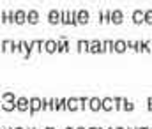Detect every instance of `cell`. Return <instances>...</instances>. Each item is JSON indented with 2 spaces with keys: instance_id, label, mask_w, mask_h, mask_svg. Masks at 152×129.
Returning a JSON list of instances; mask_svg holds the SVG:
<instances>
[{
  "instance_id": "12",
  "label": "cell",
  "mask_w": 152,
  "mask_h": 129,
  "mask_svg": "<svg viewBox=\"0 0 152 129\" xmlns=\"http://www.w3.org/2000/svg\"><path fill=\"white\" fill-rule=\"evenodd\" d=\"M90 53H104V50H103V41L92 39V41H90Z\"/></svg>"
},
{
  "instance_id": "29",
  "label": "cell",
  "mask_w": 152,
  "mask_h": 129,
  "mask_svg": "<svg viewBox=\"0 0 152 129\" xmlns=\"http://www.w3.org/2000/svg\"><path fill=\"white\" fill-rule=\"evenodd\" d=\"M145 23L147 25H152V9H147L145 11Z\"/></svg>"
},
{
  "instance_id": "28",
  "label": "cell",
  "mask_w": 152,
  "mask_h": 129,
  "mask_svg": "<svg viewBox=\"0 0 152 129\" xmlns=\"http://www.w3.org/2000/svg\"><path fill=\"white\" fill-rule=\"evenodd\" d=\"M42 110H51V99L42 97Z\"/></svg>"
},
{
  "instance_id": "48",
  "label": "cell",
  "mask_w": 152,
  "mask_h": 129,
  "mask_svg": "<svg viewBox=\"0 0 152 129\" xmlns=\"http://www.w3.org/2000/svg\"><path fill=\"white\" fill-rule=\"evenodd\" d=\"M101 129H104V128H101Z\"/></svg>"
},
{
  "instance_id": "6",
  "label": "cell",
  "mask_w": 152,
  "mask_h": 129,
  "mask_svg": "<svg viewBox=\"0 0 152 129\" xmlns=\"http://www.w3.org/2000/svg\"><path fill=\"white\" fill-rule=\"evenodd\" d=\"M129 48H127V41L124 39H117L113 43V53H126Z\"/></svg>"
},
{
  "instance_id": "42",
  "label": "cell",
  "mask_w": 152,
  "mask_h": 129,
  "mask_svg": "<svg viewBox=\"0 0 152 129\" xmlns=\"http://www.w3.org/2000/svg\"><path fill=\"white\" fill-rule=\"evenodd\" d=\"M64 129H76V128H64Z\"/></svg>"
},
{
  "instance_id": "19",
  "label": "cell",
  "mask_w": 152,
  "mask_h": 129,
  "mask_svg": "<svg viewBox=\"0 0 152 129\" xmlns=\"http://www.w3.org/2000/svg\"><path fill=\"white\" fill-rule=\"evenodd\" d=\"M9 51H11V53H20V41L9 39Z\"/></svg>"
},
{
  "instance_id": "43",
  "label": "cell",
  "mask_w": 152,
  "mask_h": 129,
  "mask_svg": "<svg viewBox=\"0 0 152 129\" xmlns=\"http://www.w3.org/2000/svg\"><path fill=\"white\" fill-rule=\"evenodd\" d=\"M151 51H152V41H151Z\"/></svg>"
},
{
  "instance_id": "4",
  "label": "cell",
  "mask_w": 152,
  "mask_h": 129,
  "mask_svg": "<svg viewBox=\"0 0 152 129\" xmlns=\"http://www.w3.org/2000/svg\"><path fill=\"white\" fill-rule=\"evenodd\" d=\"M16 110L18 112H28L30 110V97H18L16 99Z\"/></svg>"
},
{
  "instance_id": "47",
  "label": "cell",
  "mask_w": 152,
  "mask_h": 129,
  "mask_svg": "<svg viewBox=\"0 0 152 129\" xmlns=\"http://www.w3.org/2000/svg\"><path fill=\"white\" fill-rule=\"evenodd\" d=\"M27 129H34V128H27Z\"/></svg>"
},
{
  "instance_id": "30",
  "label": "cell",
  "mask_w": 152,
  "mask_h": 129,
  "mask_svg": "<svg viewBox=\"0 0 152 129\" xmlns=\"http://www.w3.org/2000/svg\"><path fill=\"white\" fill-rule=\"evenodd\" d=\"M58 110H67V99H64V97L58 99Z\"/></svg>"
},
{
  "instance_id": "31",
  "label": "cell",
  "mask_w": 152,
  "mask_h": 129,
  "mask_svg": "<svg viewBox=\"0 0 152 129\" xmlns=\"http://www.w3.org/2000/svg\"><path fill=\"white\" fill-rule=\"evenodd\" d=\"M0 50H2V53H5V51L9 50V39H2V44H0Z\"/></svg>"
},
{
  "instance_id": "32",
  "label": "cell",
  "mask_w": 152,
  "mask_h": 129,
  "mask_svg": "<svg viewBox=\"0 0 152 129\" xmlns=\"http://www.w3.org/2000/svg\"><path fill=\"white\" fill-rule=\"evenodd\" d=\"M58 99H60V97H51V110H53V112L58 110Z\"/></svg>"
},
{
  "instance_id": "5",
  "label": "cell",
  "mask_w": 152,
  "mask_h": 129,
  "mask_svg": "<svg viewBox=\"0 0 152 129\" xmlns=\"http://www.w3.org/2000/svg\"><path fill=\"white\" fill-rule=\"evenodd\" d=\"M131 20H133L134 25H143V23H145V11H142V9H134L133 14H131Z\"/></svg>"
},
{
  "instance_id": "7",
  "label": "cell",
  "mask_w": 152,
  "mask_h": 129,
  "mask_svg": "<svg viewBox=\"0 0 152 129\" xmlns=\"http://www.w3.org/2000/svg\"><path fill=\"white\" fill-rule=\"evenodd\" d=\"M76 51H80V53H90V41H87V39H78V43H76Z\"/></svg>"
},
{
  "instance_id": "27",
  "label": "cell",
  "mask_w": 152,
  "mask_h": 129,
  "mask_svg": "<svg viewBox=\"0 0 152 129\" xmlns=\"http://www.w3.org/2000/svg\"><path fill=\"white\" fill-rule=\"evenodd\" d=\"M124 112H133L134 110V104H133V101L131 99H126V103H124V108H122Z\"/></svg>"
},
{
  "instance_id": "35",
  "label": "cell",
  "mask_w": 152,
  "mask_h": 129,
  "mask_svg": "<svg viewBox=\"0 0 152 129\" xmlns=\"http://www.w3.org/2000/svg\"><path fill=\"white\" fill-rule=\"evenodd\" d=\"M134 44H136V41H127V48L129 50H134Z\"/></svg>"
},
{
  "instance_id": "36",
  "label": "cell",
  "mask_w": 152,
  "mask_h": 129,
  "mask_svg": "<svg viewBox=\"0 0 152 129\" xmlns=\"http://www.w3.org/2000/svg\"><path fill=\"white\" fill-rule=\"evenodd\" d=\"M76 129H88V128H83V126H78Z\"/></svg>"
},
{
  "instance_id": "17",
  "label": "cell",
  "mask_w": 152,
  "mask_h": 129,
  "mask_svg": "<svg viewBox=\"0 0 152 129\" xmlns=\"http://www.w3.org/2000/svg\"><path fill=\"white\" fill-rule=\"evenodd\" d=\"M103 110H104V112H112V110H115L113 97H103Z\"/></svg>"
},
{
  "instance_id": "3",
  "label": "cell",
  "mask_w": 152,
  "mask_h": 129,
  "mask_svg": "<svg viewBox=\"0 0 152 129\" xmlns=\"http://www.w3.org/2000/svg\"><path fill=\"white\" fill-rule=\"evenodd\" d=\"M37 112H42V97H30V110H28V113L36 115Z\"/></svg>"
},
{
  "instance_id": "20",
  "label": "cell",
  "mask_w": 152,
  "mask_h": 129,
  "mask_svg": "<svg viewBox=\"0 0 152 129\" xmlns=\"http://www.w3.org/2000/svg\"><path fill=\"white\" fill-rule=\"evenodd\" d=\"M126 99H127V97H113V101H115V110H117V112H120V110L124 108V103H126Z\"/></svg>"
},
{
  "instance_id": "46",
  "label": "cell",
  "mask_w": 152,
  "mask_h": 129,
  "mask_svg": "<svg viewBox=\"0 0 152 129\" xmlns=\"http://www.w3.org/2000/svg\"><path fill=\"white\" fill-rule=\"evenodd\" d=\"M127 129H133V128H127ZM134 129H136V128H134Z\"/></svg>"
},
{
  "instance_id": "16",
  "label": "cell",
  "mask_w": 152,
  "mask_h": 129,
  "mask_svg": "<svg viewBox=\"0 0 152 129\" xmlns=\"http://www.w3.org/2000/svg\"><path fill=\"white\" fill-rule=\"evenodd\" d=\"M27 23H30V25H37L39 23V12L36 9L28 11V14H27Z\"/></svg>"
},
{
  "instance_id": "21",
  "label": "cell",
  "mask_w": 152,
  "mask_h": 129,
  "mask_svg": "<svg viewBox=\"0 0 152 129\" xmlns=\"http://www.w3.org/2000/svg\"><path fill=\"white\" fill-rule=\"evenodd\" d=\"M62 25H71V9L62 11Z\"/></svg>"
},
{
  "instance_id": "23",
  "label": "cell",
  "mask_w": 152,
  "mask_h": 129,
  "mask_svg": "<svg viewBox=\"0 0 152 129\" xmlns=\"http://www.w3.org/2000/svg\"><path fill=\"white\" fill-rule=\"evenodd\" d=\"M134 51H136V53H145V41H136Z\"/></svg>"
},
{
  "instance_id": "24",
  "label": "cell",
  "mask_w": 152,
  "mask_h": 129,
  "mask_svg": "<svg viewBox=\"0 0 152 129\" xmlns=\"http://www.w3.org/2000/svg\"><path fill=\"white\" fill-rule=\"evenodd\" d=\"M80 103H81V110H88V106H90V97L83 95V97H80Z\"/></svg>"
},
{
  "instance_id": "10",
  "label": "cell",
  "mask_w": 152,
  "mask_h": 129,
  "mask_svg": "<svg viewBox=\"0 0 152 129\" xmlns=\"http://www.w3.org/2000/svg\"><path fill=\"white\" fill-rule=\"evenodd\" d=\"M78 21L80 25H87L90 21V12L87 9H78Z\"/></svg>"
},
{
  "instance_id": "9",
  "label": "cell",
  "mask_w": 152,
  "mask_h": 129,
  "mask_svg": "<svg viewBox=\"0 0 152 129\" xmlns=\"http://www.w3.org/2000/svg\"><path fill=\"white\" fill-rule=\"evenodd\" d=\"M69 51V41L66 37L57 39V53H67Z\"/></svg>"
},
{
  "instance_id": "34",
  "label": "cell",
  "mask_w": 152,
  "mask_h": 129,
  "mask_svg": "<svg viewBox=\"0 0 152 129\" xmlns=\"http://www.w3.org/2000/svg\"><path fill=\"white\" fill-rule=\"evenodd\" d=\"M147 110H149V112H152V97H149V99H147Z\"/></svg>"
},
{
  "instance_id": "2",
  "label": "cell",
  "mask_w": 152,
  "mask_h": 129,
  "mask_svg": "<svg viewBox=\"0 0 152 129\" xmlns=\"http://www.w3.org/2000/svg\"><path fill=\"white\" fill-rule=\"evenodd\" d=\"M20 53H23L25 58H30L32 53H34V48L30 41H20Z\"/></svg>"
},
{
  "instance_id": "49",
  "label": "cell",
  "mask_w": 152,
  "mask_h": 129,
  "mask_svg": "<svg viewBox=\"0 0 152 129\" xmlns=\"http://www.w3.org/2000/svg\"><path fill=\"white\" fill-rule=\"evenodd\" d=\"M151 129H152V128H151Z\"/></svg>"
},
{
  "instance_id": "1",
  "label": "cell",
  "mask_w": 152,
  "mask_h": 129,
  "mask_svg": "<svg viewBox=\"0 0 152 129\" xmlns=\"http://www.w3.org/2000/svg\"><path fill=\"white\" fill-rule=\"evenodd\" d=\"M48 23H50V25H58V23H62V11H58V9H50V12H48Z\"/></svg>"
},
{
  "instance_id": "8",
  "label": "cell",
  "mask_w": 152,
  "mask_h": 129,
  "mask_svg": "<svg viewBox=\"0 0 152 129\" xmlns=\"http://www.w3.org/2000/svg\"><path fill=\"white\" fill-rule=\"evenodd\" d=\"M67 110L69 112H76V110H81V103H80V97H67Z\"/></svg>"
},
{
  "instance_id": "41",
  "label": "cell",
  "mask_w": 152,
  "mask_h": 129,
  "mask_svg": "<svg viewBox=\"0 0 152 129\" xmlns=\"http://www.w3.org/2000/svg\"><path fill=\"white\" fill-rule=\"evenodd\" d=\"M12 129H25V128H12Z\"/></svg>"
},
{
  "instance_id": "44",
  "label": "cell",
  "mask_w": 152,
  "mask_h": 129,
  "mask_svg": "<svg viewBox=\"0 0 152 129\" xmlns=\"http://www.w3.org/2000/svg\"><path fill=\"white\" fill-rule=\"evenodd\" d=\"M2 129H9V128H5V126H4V128H2Z\"/></svg>"
},
{
  "instance_id": "38",
  "label": "cell",
  "mask_w": 152,
  "mask_h": 129,
  "mask_svg": "<svg viewBox=\"0 0 152 129\" xmlns=\"http://www.w3.org/2000/svg\"><path fill=\"white\" fill-rule=\"evenodd\" d=\"M113 129H127V128H120V126H118V128H113Z\"/></svg>"
},
{
  "instance_id": "26",
  "label": "cell",
  "mask_w": 152,
  "mask_h": 129,
  "mask_svg": "<svg viewBox=\"0 0 152 129\" xmlns=\"http://www.w3.org/2000/svg\"><path fill=\"white\" fill-rule=\"evenodd\" d=\"M16 99H18V97H16L12 92H4V94H2V101H16Z\"/></svg>"
},
{
  "instance_id": "45",
  "label": "cell",
  "mask_w": 152,
  "mask_h": 129,
  "mask_svg": "<svg viewBox=\"0 0 152 129\" xmlns=\"http://www.w3.org/2000/svg\"><path fill=\"white\" fill-rule=\"evenodd\" d=\"M106 129H113V128H106Z\"/></svg>"
},
{
  "instance_id": "25",
  "label": "cell",
  "mask_w": 152,
  "mask_h": 129,
  "mask_svg": "<svg viewBox=\"0 0 152 129\" xmlns=\"http://www.w3.org/2000/svg\"><path fill=\"white\" fill-rule=\"evenodd\" d=\"M71 25L73 27L80 25V21H78V11H75V9H71Z\"/></svg>"
},
{
  "instance_id": "14",
  "label": "cell",
  "mask_w": 152,
  "mask_h": 129,
  "mask_svg": "<svg viewBox=\"0 0 152 129\" xmlns=\"http://www.w3.org/2000/svg\"><path fill=\"white\" fill-rule=\"evenodd\" d=\"M27 11L23 9H16V25H25L27 23Z\"/></svg>"
},
{
  "instance_id": "18",
  "label": "cell",
  "mask_w": 152,
  "mask_h": 129,
  "mask_svg": "<svg viewBox=\"0 0 152 129\" xmlns=\"http://www.w3.org/2000/svg\"><path fill=\"white\" fill-rule=\"evenodd\" d=\"M0 106H2V110H4V112H7V113H9V112H14V110H16V101H2V104H0Z\"/></svg>"
},
{
  "instance_id": "33",
  "label": "cell",
  "mask_w": 152,
  "mask_h": 129,
  "mask_svg": "<svg viewBox=\"0 0 152 129\" xmlns=\"http://www.w3.org/2000/svg\"><path fill=\"white\" fill-rule=\"evenodd\" d=\"M104 12V23H112V11H103Z\"/></svg>"
},
{
  "instance_id": "13",
  "label": "cell",
  "mask_w": 152,
  "mask_h": 129,
  "mask_svg": "<svg viewBox=\"0 0 152 129\" xmlns=\"http://www.w3.org/2000/svg\"><path fill=\"white\" fill-rule=\"evenodd\" d=\"M122 21H124V12L120 9L112 11V25H120Z\"/></svg>"
},
{
  "instance_id": "37",
  "label": "cell",
  "mask_w": 152,
  "mask_h": 129,
  "mask_svg": "<svg viewBox=\"0 0 152 129\" xmlns=\"http://www.w3.org/2000/svg\"><path fill=\"white\" fill-rule=\"evenodd\" d=\"M88 129H101V128H97V126H94V128H88Z\"/></svg>"
},
{
  "instance_id": "22",
  "label": "cell",
  "mask_w": 152,
  "mask_h": 129,
  "mask_svg": "<svg viewBox=\"0 0 152 129\" xmlns=\"http://www.w3.org/2000/svg\"><path fill=\"white\" fill-rule=\"evenodd\" d=\"M113 39H106V41H103V50H104V53L106 51H113Z\"/></svg>"
},
{
  "instance_id": "15",
  "label": "cell",
  "mask_w": 152,
  "mask_h": 129,
  "mask_svg": "<svg viewBox=\"0 0 152 129\" xmlns=\"http://www.w3.org/2000/svg\"><path fill=\"white\" fill-rule=\"evenodd\" d=\"M44 53H57V41L55 39L44 41Z\"/></svg>"
},
{
  "instance_id": "11",
  "label": "cell",
  "mask_w": 152,
  "mask_h": 129,
  "mask_svg": "<svg viewBox=\"0 0 152 129\" xmlns=\"http://www.w3.org/2000/svg\"><path fill=\"white\" fill-rule=\"evenodd\" d=\"M88 110H92V112L103 110V97H90V106H88Z\"/></svg>"
},
{
  "instance_id": "39",
  "label": "cell",
  "mask_w": 152,
  "mask_h": 129,
  "mask_svg": "<svg viewBox=\"0 0 152 129\" xmlns=\"http://www.w3.org/2000/svg\"><path fill=\"white\" fill-rule=\"evenodd\" d=\"M136 129H151V128H136Z\"/></svg>"
},
{
  "instance_id": "40",
  "label": "cell",
  "mask_w": 152,
  "mask_h": 129,
  "mask_svg": "<svg viewBox=\"0 0 152 129\" xmlns=\"http://www.w3.org/2000/svg\"><path fill=\"white\" fill-rule=\"evenodd\" d=\"M44 129H55V128H50V126H48V128H44Z\"/></svg>"
}]
</instances>
